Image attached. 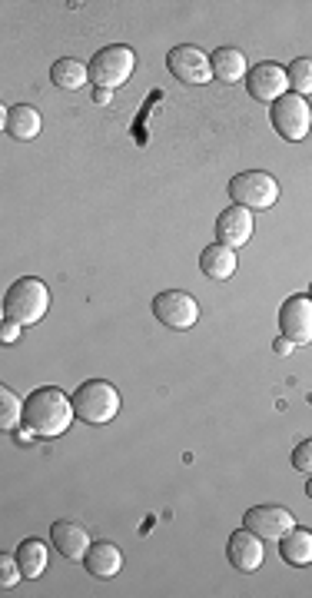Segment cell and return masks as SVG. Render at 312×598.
Here are the masks:
<instances>
[{
	"label": "cell",
	"instance_id": "cell-1",
	"mask_svg": "<svg viewBox=\"0 0 312 598\" xmlns=\"http://www.w3.org/2000/svg\"><path fill=\"white\" fill-rule=\"evenodd\" d=\"M74 396L57 386H40L24 399V426L40 439H57L74 426Z\"/></svg>",
	"mask_w": 312,
	"mask_h": 598
},
{
	"label": "cell",
	"instance_id": "cell-2",
	"mask_svg": "<svg viewBox=\"0 0 312 598\" xmlns=\"http://www.w3.org/2000/svg\"><path fill=\"white\" fill-rule=\"evenodd\" d=\"M50 309V290L37 276H24L4 296V319L20 326H37Z\"/></svg>",
	"mask_w": 312,
	"mask_h": 598
},
{
	"label": "cell",
	"instance_id": "cell-3",
	"mask_svg": "<svg viewBox=\"0 0 312 598\" xmlns=\"http://www.w3.org/2000/svg\"><path fill=\"white\" fill-rule=\"evenodd\" d=\"M74 412L87 426H107L120 412V393L107 379H87L74 389Z\"/></svg>",
	"mask_w": 312,
	"mask_h": 598
},
{
	"label": "cell",
	"instance_id": "cell-4",
	"mask_svg": "<svg viewBox=\"0 0 312 598\" xmlns=\"http://www.w3.org/2000/svg\"><path fill=\"white\" fill-rule=\"evenodd\" d=\"M133 67H137V54L127 44H110L97 50V57L90 60V80L103 90H117L130 80Z\"/></svg>",
	"mask_w": 312,
	"mask_h": 598
},
{
	"label": "cell",
	"instance_id": "cell-5",
	"mask_svg": "<svg viewBox=\"0 0 312 598\" xmlns=\"http://www.w3.org/2000/svg\"><path fill=\"white\" fill-rule=\"evenodd\" d=\"M230 197L236 206H246V210H269L279 200V183L263 170H246L230 180Z\"/></svg>",
	"mask_w": 312,
	"mask_h": 598
},
{
	"label": "cell",
	"instance_id": "cell-6",
	"mask_svg": "<svg viewBox=\"0 0 312 598\" xmlns=\"http://www.w3.org/2000/svg\"><path fill=\"white\" fill-rule=\"evenodd\" d=\"M269 120H273V130L289 143H299L309 137L312 130V107L306 103V97L299 94H286L273 103L269 110Z\"/></svg>",
	"mask_w": 312,
	"mask_h": 598
},
{
	"label": "cell",
	"instance_id": "cell-7",
	"mask_svg": "<svg viewBox=\"0 0 312 598\" xmlns=\"http://www.w3.org/2000/svg\"><path fill=\"white\" fill-rule=\"evenodd\" d=\"M153 316L160 319L166 329L186 333V329H193L196 319H200V303L183 290H163L153 296Z\"/></svg>",
	"mask_w": 312,
	"mask_h": 598
},
{
	"label": "cell",
	"instance_id": "cell-8",
	"mask_svg": "<svg viewBox=\"0 0 312 598\" xmlns=\"http://www.w3.org/2000/svg\"><path fill=\"white\" fill-rule=\"evenodd\" d=\"M166 67H170V74L186 87H203V84H210V77H213L210 57L193 44L173 47L170 54H166Z\"/></svg>",
	"mask_w": 312,
	"mask_h": 598
},
{
	"label": "cell",
	"instance_id": "cell-9",
	"mask_svg": "<svg viewBox=\"0 0 312 598\" xmlns=\"http://www.w3.org/2000/svg\"><path fill=\"white\" fill-rule=\"evenodd\" d=\"M243 529L259 535V539L279 542L289 529H296V519L286 505H253V509L243 515Z\"/></svg>",
	"mask_w": 312,
	"mask_h": 598
},
{
	"label": "cell",
	"instance_id": "cell-10",
	"mask_svg": "<svg viewBox=\"0 0 312 598\" xmlns=\"http://www.w3.org/2000/svg\"><path fill=\"white\" fill-rule=\"evenodd\" d=\"M279 329L286 339H293L296 346L312 343V299L296 293L279 306Z\"/></svg>",
	"mask_w": 312,
	"mask_h": 598
},
{
	"label": "cell",
	"instance_id": "cell-11",
	"mask_svg": "<svg viewBox=\"0 0 312 598\" xmlns=\"http://www.w3.org/2000/svg\"><path fill=\"white\" fill-rule=\"evenodd\" d=\"M246 90H249V97L259 100V103H276L279 97H286V90H289L286 67L273 64V60L256 64L246 74Z\"/></svg>",
	"mask_w": 312,
	"mask_h": 598
},
{
	"label": "cell",
	"instance_id": "cell-12",
	"mask_svg": "<svg viewBox=\"0 0 312 598\" xmlns=\"http://www.w3.org/2000/svg\"><path fill=\"white\" fill-rule=\"evenodd\" d=\"M249 236H253V210H246V206H226L220 213V220H216V243L230 246V250H239V246L249 243Z\"/></svg>",
	"mask_w": 312,
	"mask_h": 598
},
{
	"label": "cell",
	"instance_id": "cell-13",
	"mask_svg": "<svg viewBox=\"0 0 312 598\" xmlns=\"http://www.w3.org/2000/svg\"><path fill=\"white\" fill-rule=\"evenodd\" d=\"M226 555H230V565L239 572H259V565L266 562L263 539L253 535L249 529H239V532L230 535V542H226Z\"/></svg>",
	"mask_w": 312,
	"mask_h": 598
},
{
	"label": "cell",
	"instance_id": "cell-14",
	"mask_svg": "<svg viewBox=\"0 0 312 598\" xmlns=\"http://www.w3.org/2000/svg\"><path fill=\"white\" fill-rule=\"evenodd\" d=\"M50 542H54V549L64 555V559H70V562H77V559H83L87 555V549H90V532L83 529L80 522H70V519H64V522H54V529H50Z\"/></svg>",
	"mask_w": 312,
	"mask_h": 598
},
{
	"label": "cell",
	"instance_id": "cell-15",
	"mask_svg": "<svg viewBox=\"0 0 312 598\" xmlns=\"http://www.w3.org/2000/svg\"><path fill=\"white\" fill-rule=\"evenodd\" d=\"M83 565H87L93 579H113L123 569V552L113 542H93L83 555Z\"/></svg>",
	"mask_w": 312,
	"mask_h": 598
},
{
	"label": "cell",
	"instance_id": "cell-16",
	"mask_svg": "<svg viewBox=\"0 0 312 598\" xmlns=\"http://www.w3.org/2000/svg\"><path fill=\"white\" fill-rule=\"evenodd\" d=\"M40 127H44V120H40L37 107H30V103H17V107H10L4 113V130L10 133L14 140H34Z\"/></svg>",
	"mask_w": 312,
	"mask_h": 598
},
{
	"label": "cell",
	"instance_id": "cell-17",
	"mask_svg": "<svg viewBox=\"0 0 312 598\" xmlns=\"http://www.w3.org/2000/svg\"><path fill=\"white\" fill-rule=\"evenodd\" d=\"M210 67H213V77L220 80V84H239V80L249 74L243 50H236V47L213 50V54H210Z\"/></svg>",
	"mask_w": 312,
	"mask_h": 598
},
{
	"label": "cell",
	"instance_id": "cell-18",
	"mask_svg": "<svg viewBox=\"0 0 312 598\" xmlns=\"http://www.w3.org/2000/svg\"><path fill=\"white\" fill-rule=\"evenodd\" d=\"M279 555H283L286 565H296V569H306L312 565V532L309 529H289L283 539H279Z\"/></svg>",
	"mask_w": 312,
	"mask_h": 598
},
{
	"label": "cell",
	"instance_id": "cell-19",
	"mask_svg": "<svg viewBox=\"0 0 312 598\" xmlns=\"http://www.w3.org/2000/svg\"><path fill=\"white\" fill-rule=\"evenodd\" d=\"M200 270L210 276V280H233L236 250H230V246H223V243L206 246V250L200 253Z\"/></svg>",
	"mask_w": 312,
	"mask_h": 598
},
{
	"label": "cell",
	"instance_id": "cell-20",
	"mask_svg": "<svg viewBox=\"0 0 312 598\" xmlns=\"http://www.w3.org/2000/svg\"><path fill=\"white\" fill-rule=\"evenodd\" d=\"M17 562H20V572H24V579H40V575L47 572L50 565V555H47V545L40 539H24L17 545Z\"/></svg>",
	"mask_w": 312,
	"mask_h": 598
},
{
	"label": "cell",
	"instance_id": "cell-21",
	"mask_svg": "<svg viewBox=\"0 0 312 598\" xmlns=\"http://www.w3.org/2000/svg\"><path fill=\"white\" fill-rule=\"evenodd\" d=\"M50 80H54V87L60 90H80L90 80V67L74 57H60L54 60V67H50Z\"/></svg>",
	"mask_w": 312,
	"mask_h": 598
},
{
	"label": "cell",
	"instance_id": "cell-22",
	"mask_svg": "<svg viewBox=\"0 0 312 598\" xmlns=\"http://www.w3.org/2000/svg\"><path fill=\"white\" fill-rule=\"evenodd\" d=\"M24 422V402L14 393V389L0 386V429L10 432Z\"/></svg>",
	"mask_w": 312,
	"mask_h": 598
},
{
	"label": "cell",
	"instance_id": "cell-23",
	"mask_svg": "<svg viewBox=\"0 0 312 598\" xmlns=\"http://www.w3.org/2000/svg\"><path fill=\"white\" fill-rule=\"evenodd\" d=\"M286 77H289L293 94H299V97L312 94V60L309 57H296L293 64L286 67Z\"/></svg>",
	"mask_w": 312,
	"mask_h": 598
},
{
	"label": "cell",
	"instance_id": "cell-24",
	"mask_svg": "<svg viewBox=\"0 0 312 598\" xmlns=\"http://www.w3.org/2000/svg\"><path fill=\"white\" fill-rule=\"evenodd\" d=\"M24 579V572H20V562H17V555H0V589H14V585Z\"/></svg>",
	"mask_w": 312,
	"mask_h": 598
},
{
	"label": "cell",
	"instance_id": "cell-25",
	"mask_svg": "<svg viewBox=\"0 0 312 598\" xmlns=\"http://www.w3.org/2000/svg\"><path fill=\"white\" fill-rule=\"evenodd\" d=\"M293 466H296L299 472H306V476H312V436L303 439V442H299V446L293 449Z\"/></svg>",
	"mask_w": 312,
	"mask_h": 598
},
{
	"label": "cell",
	"instance_id": "cell-26",
	"mask_svg": "<svg viewBox=\"0 0 312 598\" xmlns=\"http://www.w3.org/2000/svg\"><path fill=\"white\" fill-rule=\"evenodd\" d=\"M17 336H20V323H10V319H4V329H0V339H4V343H14Z\"/></svg>",
	"mask_w": 312,
	"mask_h": 598
},
{
	"label": "cell",
	"instance_id": "cell-27",
	"mask_svg": "<svg viewBox=\"0 0 312 598\" xmlns=\"http://www.w3.org/2000/svg\"><path fill=\"white\" fill-rule=\"evenodd\" d=\"M273 349H276L279 356H289V353L296 349V343H293V339H286V336H279L276 343H273Z\"/></svg>",
	"mask_w": 312,
	"mask_h": 598
},
{
	"label": "cell",
	"instance_id": "cell-28",
	"mask_svg": "<svg viewBox=\"0 0 312 598\" xmlns=\"http://www.w3.org/2000/svg\"><path fill=\"white\" fill-rule=\"evenodd\" d=\"M110 94H113V90H97V94H93V100H97V103H107Z\"/></svg>",
	"mask_w": 312,
	"mask_h": 598
},
{
	"label": "cell",
	"instance_id": "cell-29",
	"mask_svg": "<svg viewBox=\"0 0 312 598\" xmlns=\"http://www.w3.org/2000/svg\"><path fill=\"white\" fill-rule=\"evenodd\" d=\"M306 496L312 499V476H309V486H306Z\"/></svg>",
	"mask_w": 312,
	"mask_h": 598
},
{
	"label": "cell",
	"instance_id": "cell-30",
	"mask_svg": "<svg viewBox=\"0 0 312 598\" xmlns=\"http://www.w3.org/2000/svg\"><path fill=\"white\" fill-rule=\"evenodd\" d=\"M309 299H312V286H309Z\"/></svg>",
	"mask_w": 312,
	"mask_h": 598
}]
</instances>
